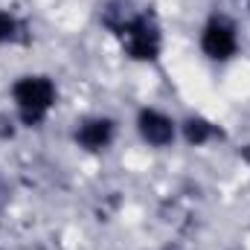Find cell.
I'll return each instance as SVG.
<instances>
[{"mask_svg":"<svg viewBox=\"0 0 250 250\" xmlns=\"http://www.w3.org/2000/svg\"><path fill=\"white\" fill-rule=\"evenodd\" d=\"M111 137H114V123H111V120H90V123H84L76 131L79 146H84L87 151L105 148V146L111 143Z\"/></svg>","mask_w":250,"mask_h":250,"instance_id":"cell-5","label":"cell"},{"mask_svg":"<svg viewBox=\"0 0 250 250\" xmlns=\"http://www.w3.org/2000/svg\"><path fill=\"white\" fill-rule=\"evenodd\" d=\"M201 47H204V53L209 56V59H215V62H224V59H230L236 50H239V41H236V29L227 23V21H212V23H207V29H204V35H201Z\"/></svg>","mask_w":250,"mask_h":250,"instance_id":"cell-3","label":"cell"},{"mask_svg":"<svg viewBox=\"0 0 250 250\" xmlns=\"http://www.w3.org/2000/svg\"><path fill=\"white\" fill-rule=\"evenodd\" d=\"M12 96L18 102L21 120L26 125H38L47 117V111L53 108V102H56V87L44 76H23L12 87Z\"/></svg>","mask_w":250,"mask_h":250,"instance_id":"cell-1","label":"cell"},{"mask_svg":"<svg viewBox=\"0 0 250 250\" xmlns=\"http://www.w3.org/2000/svg\"><path fill=\"white\" fill-rule=\"evenodd\" d=\"M140 134L151 146H169L175 140V123L157 111H143L140 114Z\"/></svg>","mask_w":250,"mask_h":250,"instance_id":"cell-4","label":"cell"},{"mask_svg":"<svg viewBox=\"0 0 250 250\" xmlns=\"http://www.w3.org/2000/svg\"><path fill=\"white\" fill-rule=\"evenodd\" d=\"M172 250H175V248H172Z\"/></svg>","mask_w":250,"mask_h":250,"instance_id":"cell-8","label":"cell"},{"mask_svg":"<svg viewBox=\"0 0 250 250\" xmlns=\"http://www.w3.org/2000/svg\"><path fill=\"white\" fill-rule=\"evenodd\" d=\"M120 35L125 38V50H128L131 59H137V62H151V59H157V50H160V32H157V26L151 23L148 15L134 18Z\"/></svg>","mask_w":250,"mask_h":250,"instance_id":"cell-2","label":"cell"},{"mask_svg":"<svg viewBox=\"0 0 250 250\" xmlns=\"http://www.w3.org/2000/svg\"><path fill=\"white\" fill-rule=\"evenodd\" d=\"M23 32V23H18L9 12H0V44L6 41H18Z\"/></svg>","mask_w":250,"mask_h":250,"instance_id":"cell-7","label":"cell"},{"mask_svg":"<svg viewBox=\"0 0 250 250\" xmlns=\"http://www.w3.org/2000/svg\"><path fill=\"white\" fill-rule=\"evenodd\" d=\"M184 134H187V140L192 146H201V143H207V140L215 134V128L207 123V120H201V117H192V120H187V125H184Z\"/></svg>","mask_w":250,"mask_h":250,"instance_id":"cell-6","label":"cell"}]
</instances>
